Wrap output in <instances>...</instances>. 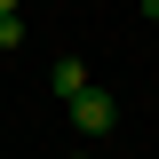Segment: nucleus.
I'll list each match as a JSON object with an SVG mask.
<instances>
[{
  "instance_id": "nucleus-1",
  "label": "nucleus",
  "mask_w": 159,
  "mask_h": 159,
  "mask_svg": "<svg viewBox=\"0 0 159 159\" xmlns=\"http://www.w3.org/2000/svg\"><path fill=\"white\" fill-rule=\"evenodd\" d=\"M72 127H80V135H111V127H119V103H111V88H88V96L72 103Z\"/></svg>"
},
{
  "instance_id": "nucleus-2",
  "label": "nucleus",
  "mask_w": 159,
  "mask_h": 159,
  "mask_svg": "<svg viewBox=\"0 0 159 159\" xmlns=\"http://www.w3.org/2000/svg\"><path fill=\"white\" fill-rule=\"evenodd\" d=\"M88 88H96V80H88L80 56H56V64H48V96H56V103H80Z\"/></svg>"
},
{
  "instance_id": "nucleus-3",
  "label": "nucleus",
  "mask_w": 159,
  "mask_h": 159,
  "mask_svg": "<svg viewBox=\"0 0 159 159\" xmlns=\"http://www.w3.org/2000/svg\"><path fill=\"white\" fill-rule=\"evenodd\" d=\"M0 48H24V16H0Z\"/></svg>"
},
{
  "instance_id": "nucleus-4",
  "label": "nucleus",
  "mask_w": 159,
  "mask_h": 159,
  "mask_svg": "<svg viewBox=\"0 0 159 159\" xmlns=\"http://www.w3.org/2000/svg\"><path fill=\"white\" fill-rule=\"evenodd\" d=\"M0 16H16V0H0Z\"/></svg>"
},
{
  "instance_id": "nucleus-5",
  "label": "nucleus",
  "mask_w": 159,
  "mask_h": 159,
  "mask_svg": "<svg viewBox=\"0 0 159 159\" xmlns=\"http://www.w3.org/2000/svg\"><path fill=\"white\" fill-rule=\"evenodd\" d=\"M143 16H159V0H143Z\"/></svg>"
},
{
  "instance_id": "nucleus-6",
  "label": "nucleus",
  "mask_w": 159,
  "mask_h": 159,
  "mask_svg": "<svg viewBox=\"0 0 159 159\" xmlns=\"http://www.w3.org/2000/svg\"><path fill=\"white\" fill-rule=\"evenodd\" d=\"M72 159H88V151H72Z\"/></svg>"
}]
</instances>
